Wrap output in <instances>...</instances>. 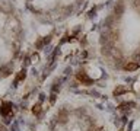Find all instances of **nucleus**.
Wrapping results in <instances>:
<instances>
[{
  "label": "nucleus",
  "mask_w": 140,
  "mask_h": 131,
  "mask_svg": "<svg viewBox=\"0 0 140 131\" xmlns=\"http://www.w3.org/2000/svg\"><path fill=\"white\" fill-rule=\"evenodd\" d=\"M114 12H115V16H121L123 13H124V3L123 1H118L117 4H115V7H114Z\"/></svg>",
  "instance_id": "obj_1"
},
{
  "label": "nucleus",
  "mask_w": 140,
  "mask_h": 131,
  "mask_svg": "<svg viewBox=\"0 0 140 131\" xmlns=\"http://www.w3.org/2000/svg\"><path fill=\"white\" fill-rule=\"evenodd\" d=\"M77 79H79L80 82H83V83H88V85H89V83H92V80H91V79L86 76V73H83V71H80V73L77 74Z\"/></svg>",
  "instance_id": "obj_2"
},
{
  "label": "nucleus",
  "mask_w": 140,
  "mask_h": 131,
  "mask_svg": "<svg viewBox=\"0 0 140 131\" xmlns=\"http://www.w3.org/2000/svg\"><path fill=\"white\" fill-rule=\"evenodd\" d=\"M124 69H126L127 71H134V70L139 69V63H129V64H126Z\"/></svg>",
  "instance_id": "obj_3"
},
{
  "label": "nucleus",
  "mask_w": 140,
  "mask_h": 131,
  "mask_svg": "<svg viewBox=\"0 0 140 131\" xmlns=\"http://www.w3.org/2000/svg\"><path fill=\"white\" fill-rule=\"evenodd\" d=\"M10 106H12L10 104H4V105H3V106L0 108V112H1L3 115H7V114L10 112Z\"/></svg>",
  "instance_id": "obj_4"
},
{
  "label": "nucleus",
  "mask_w": 140,
  "mask_h": 131,
  "mask_svg": "<svg viewBox=\"0 0 140 131\" xmlns=\"http://www.w3.org/2000/svg\"><path fill=\"white\" fill-rule=\"evenodd\" d=\"M130 106H134V104H133V102H127V104H121V105H120L118 108H120L121 111H124V112H126L127 109H130Z\"/></svg>",
  "instance_id": "obj_5"
},
{
  "label": "nucleus",
  "mask_w": 140,
  "mask_h": 131,
  "mask_svg": "<svg viewBox=\"0 0 140 131\" xmlns=\"http://www.w3.org/2000/svg\"><path fill=\"white\" fill-rule=\"evenodd\" d=\"M127 90V87H124V86H121V87H118V89H115V92H114V95L115 96H118V95H121V93H124Z\"/></svg>",
  "instance_id": "obj_6"
},
{
  "label": "nucleus",
  "mask_w": 140,
  "mask_h": 131,
  "mask_svg": "<svg viewBox=\"0 0 140 131\" xmlns=\"http://www.w3.org/2000/svg\"><path fill=\"white\" fill-rule=\"evenodd\" d=\"M104 25H105L107 28H111V25H112V17H107L105 22H104Z\"/></svg>",
  "instance_id": "obj_7"
},
{
  "label": "nucleus",
  "mask_w": 140,
  "mask_h": 131,
  "mask_svg": "<svg viewBox=\"0 0 140 131\" xmlns=\"http://www.w3.org/2000/svg\"><path fill=\"white\" fill-rule=\"evenodd\" d=\"M25 76H26V73H25V70H23V71H20V73H19V76H18V79H16V83H18L19 80H22V79H25Z\"/></svg>",
  "instance_id": "obj_8"
},
{
  "label": "nucleus",
  "mask_w": 140,
  "mask_h": 131,
  "mask_svg": "<svg viewBox=\"0 0 140 131\" xmlns=\"http://www.w3.org/2000/svg\"><path fill=\"white\" fill-rule=\"evenodd\" d=\"M32 111H34V114H39V111H41V106H39V105H35Z\"/></svg>",
  "instance_id": "obj_9"
},
{
  "label": "nucleus",
  "mask_w": 140,
  "mask_h": 131,
  "mask_svg": "<svg viewBox=\"0 0 140 131\" xmlns=\"http://www.w3.org/2000/svg\"><path fill=\"white\" fill-rule=\"evenodd\" d=\"M95 16V9H92L91 12H89V17H93Z\"/></svg>",
  "instance_id": "obj_10"
},
{
  "label": "nucleus",
  "mask_w": 140,
  "mask_h": 131,
  "mask_svg": "<svg viewBox=\"0 0 140 131\" xmlns=\"http://www.w3.org/2000/svg\"><path fill=\"white\" fill-rule=\"evenodd\" d=\"M131 127H133V122H130V124H129V128H127V131H131Z\"/></svg>",
  "instance_id": "obj_11"
}]
</instances>
